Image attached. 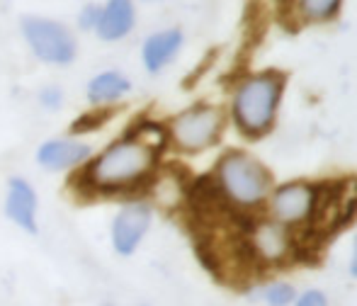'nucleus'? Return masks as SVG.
Instances as JSON below:
<instances>
[{
	"label": "nucleus",
	"mask_w": 357,
	"mask_h": 306,
	"mask_svg": "<svg viewBox=\"0 0 357 306\" xmlns=\"http://www.w3.org/2000/svg\"><path fill=\"white\" fill-rule=\"evenodd\" d=\"M301 10H304L306 17L311 20H326L338 10L340 0H299Z\"/></svg>",
	"instance_id": "4468645a"
},
{
	"label": "nucleus",
	"mask_w": 357,
	"mask_h": 306,
	"mask_svg": "<svg viewBox=\"0 0 357 306\" xmlns=\"http://www.w3.org/2000/svg\"><path fill=\"white\" fill-rule=\"evenodd\" d=\"M39 105L44 109H59L63 105V90L59 85H47V88L39 90Z\"/></svg>",
	"instance_id": "dca6fc26"
},
{
	"label": "nucleus",
	"mask_w": 357,
	"mask_h": 306,
	"mask_svg": "<svg viewBox=\"0 0 357 306\" xmlns=\"http://www.w3.org/2000/svg\"><path fill=\"white\" fill-rule=\"evenodd\" d=\"M134 22H137V13H134L132 0H107L100 8L95 32L102 42H119L132 32Z\"/></svg>",
	"instance_id": "9d476101"
},
{
	"label": "nucleus",
	"mask_w": 357,
	"mask_h": 306,
	"mask_svg": "<svg viewBox=\"0 0 357 306\" xmlns=\"http://www.w3.org/2000/svg\"><path fill=\"white\" fill-rule=\"evenodd\" d=\"M253 245L265 260H280L289 248V238L280 224H260L253 234Z\"/></svg>",
	"instance_id": "ddd939ff"
},
{
	"label": "nucleus",
	"mask_w": 357,
	"mask_h": 306,
	"mask_svg": "<svg viewBox=\"0 0 357 306\" xmlns=\"http://www.w3.org/2000/svg\"><path fill=\"white\" fill-rule=\"evenodd\" d=\"M93 146L78 139H49L37 148V163L47 170H68L88 163Z\"/></svg>",
	"instance_id": "1a4fd4ad"
},
{
	"label": "nucleus",
	"mask_w": 357,
	"mask_h": 306,
	"mask_svg": "<svg viewBox=\"0 0 357 306\" xmlns=\"http://www.w3.org/2000/svg\"><path fill=\"white\" fill-rule=\"evenodd\" d=\"M221 132V112L216 107L197 105L185 109L170 122V139L178 148L188 153H197L212 146Z\"/></svg>",
	"instance_id": "39448f33"
},
{
	"label": "nucleus",
	"mask_w": 357,
	"mask_h": 306,
	"mask_svg": "<svg viewBox=\"0 0 357 306\" xmlns=\"http://www.w3.org/2000/svg\"><path fill=\"white\" fill-rule=\"evenodd\" d=\"M20 27H22L24 42L29 44V49L39 61L52 63V66H68L78 54L73 32L56 20L27 15V17H22Z\"/></svg>",
	"instance_id": "20e7f679"
},
{
	"label": "nucleus",
	"mask_w": 357,
	"mask_h": 306,
	"mask_svg": "<svg viewBox=\"0 0 357 306\" xmlns=\"http://www.w3.org/2000/svg\"><path fill=\"white\" fill-rule=\"evenodd\" d=\"M37 209H39V202H37V192H34L32 185L24 178H10L8 194H5V204H3L5 217L17 229L34 236L39 231Z\"/></svg>",
	"instance_id": "0eeeda50"
},
{
	"label": "nucleus",
	"mask_w": 357,
	"mask_h": 306,
	"mask_svg": "<svg viewBox=\"0 0 357 306\" xmlns=\"http://www.w3.org/2000/svg\"><path fill=\"white\" fill-rule=\"evenodd\" d=\"M282 93V78L275 73H260L238 85L234 98V117L248 134H263L273 124L275 109Z\"/></svg>",
	"instance_id": "f03ea898"
},
{
	"label": "nucleus",
	"mask_w": 357,
	"mask_h": 306,
	"mask_svg": "<svg viewBox=\"0 0 357 306\" xmlns=\"http://www.w3.org/2000/svg\"><path fill=\"white\" fill-rule=\"evenodd\" d=\"M219 190L238 207H255L263 202L270 190V175L255 158L245 153H229L221 158L219 170Z\"/></svg>",
	"instance_id": "7ed1b4c3"
},
{
	"label": "nucleus",
	"mask_w": 357,
	"mask_h": 306,
	"mask_svg": "<svg viewBox=\"0 0 357 306\" xmlns=\"http://www.w3.org/2000/svg\"><path fill=\"white\" fill-rule=\"evenodd\" d=\"M265 299H268L270 306H289L294 302V289L289 284H273L268 289V294H265Z\"/></svg>",
	"instance_id": "2eb2a0df"
},
{
	"label": "nucleus",
	"mask_w": 357,
	"mask_h": 306,
	"mask_svg": "<svg viewBox=\"0 0 357 306\" xmlns=\"http://www.w3.org/2000/svg\"><path fill=\"white\" fill-rule=\"evenodd\" d=\"M132 90V80L119 71H102L90 78L88 83V102L95 107H105L109 102H117Z\"/></svg>",
	"instance_id": "f8f14e48"
},
{
	"label": "nucleus",
	"mask_w": 357,
	"mask_h": 306,
	"mask_svg": "<svg viewBox=\"0 0 357 306\" xmlns=\"http://www.w3.org/2000/svg\"><path fill=\"white\" fill-rule=\"evenodd\" d=\"M316 209V190L304 183L284 185L273 197V217L280 224H299Z\"/></svg>",
	"instance_id": "6e6552de"
},
{
	"label": "nucleus",
	"mask_w": 357,
	"mask_h": 306,
	"mask_svg": "<svg viewBox=\"0 0 357 306\" xmlns=\"http://www.w3.org/2000/svg\"><path fill=\"white\" fill-rule=\"evenodd\" d=\"M109 114H112V109H100V112L90 114V117H80L78 122L73 124V134L90 132V129H95V127H102V122L109 119Z\"/></svg>",
	"instance_id": "f3484780"
},
{
	"label": "nucleus",
	"mask_w": 357,
	"mask_h": 306,
	"mask_svg": "<svg viewBox=\"0 0 357 306\" xmlns=\"http://www.w3.org/2000/svg\"><path fill=\"white\" fill-rule=\"evenodd\" d=\"M294 306H328L326 302L324 292H316V289H309V292H304L299 299H296Z\"/></svg>",
	"instance_id": "6ab92c4d"
},
{
	"label": "nucleus",
	"mask_w": 357,
	"mask_h": 306,
	"mask_svg": "<svg viewBox=\"0 0 357 306\" xmlns=\"http://www.w3.org/2000/svg\"><path fill=\"white\" fill-rule=\"evenodd\" d=\"M151 229V207L144 202H129L117 212L112 219L109 238H112V250L122 258H129L139 250L144 236Z\"/></svg>",
	"instance_id": "423d86ee"
},
{
	"label": "nucleus",
	"mask_w": 357,
	"mask_h": 306,
	"mask_svg": "<svg viewBox=\"0 0 357 306\" xmlns=\"http://www.w3.org/2000/svg\"><path fill=\"white\" fill-rule=\"evenodd\" d=\"M183 47V32L180 29H163L151 34L142 47V61L149 73H158L178 56Z\"/></svg>",
	"instance_id": "9b49d317"
},
{
	"label": "nucleus",
	"mask_w": 357,
	"mask_h": 306,
	"mask_svg": "<svg viewBox=\"0 0 357 306\" xmlns=\"http://www.w3.org/2000/svg\"><path fill=\"white\" fill-rule=\"evenodd\" d=\"M165 144V132L158 124L144 122L127 137L112 141L85 165L80 185L90 192H127L153 173L158 153Z\"/></svg>",
	"instance_id": "f257e3e1"
},
{
	"label": "nucleus",
	"mask_w": 357,
	"mask_h": 306,
	"mask_svg": "<svg viewBox=\"0 0 357 306\" xmlns=\"http://www.w3.org/2000/svg\"><path fill=\"white\" fill-rule=\"evenodd\" d=\"M98 17H100L98 5H88V8H85L83 13H80V17H78L80 29H95V27H98Z\"/></svg>",
	"instance_id": "a211bd4d"
},
{
	"label": "nucleus",
	"mask_w": 357,
	"mask_h": 306,
	"mask_svg": "<svg viewBox=\"0 0 357 306\" xmlns=\"http://www.w3.org/2000/svg\"><path fill=\"white\" fill-rule=\"evenodd\" d=\"M350 273L357 277V240H355V250H353V263H350Z\"/></svg>",
	"instance_id": "aec40b11"
},
{
	"label": "nucleus",
	"mask_w": 357,
	"mask_h": 306,
	"mask_svg": "<svg viewBox=\"0 0 357 306\" xmlns=\"http://www.w3.org/2000/svg\"><path fill=\"white\" fill-rule=\"evenodd\" d=\"M100 306H114V304H109V302H105V304H100Z\"/></svg>",
	"instance_id": "412c9836"
}]
</instances>
